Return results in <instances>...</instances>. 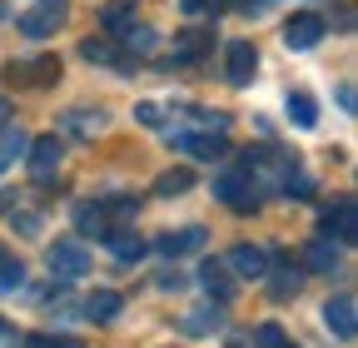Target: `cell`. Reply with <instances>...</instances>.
I'll return each mask as SVG.
<instances>
[{
	"label": "cell",
	"instance_id": "6da1fadb",
	"mask_svg": "<svg viewBox=\"0 0 358 348\" xmlns=\"http://www.w3.org/2000/svg\"><path fill=\"white\" fill-rule=\"evenodd\" d=\"M65 15H70V0H35V6H30L15 25H20V35L45 40V35H55V30L65 25Z\"/></svg>",
	"mask_w": 358,
	"mask_h": 348
},
{
	"label": "cell",
	"instance_id": "7a4b0ae2",
	"mask_svg": "<svg viewBox=\"0 0 358 348\" xmlns=\"http://www.w3.org/2000/svg\"><path fill=\"white\" fill-rule=\"evenodd\" d=\"M254 184V174L239 164V169H224L219 180H214V199H224V204H234V209H254L259 204V194L249 189Z\"/></svg>",
	"mask_w": 358,
	"mask_h": 348
},
{
	"label": "cell",
	"instance_id": "3957f363",
	"mask_svg": "<svg viewBox=\"0 0 358 348\" xmlns=\"http://www.w3.org/2000/svg\"><path fill=\"white\" fill-rule=\"evenodd\" d=\"M45 259H50V274H55V279H85V274H90V254H85L75 239H55Z\"/></svg>",
	"mask_w": 358,
	"mask_h": 348
},
{
	"label": "cell",
	"instance_id": "277c9868",
	"mask_svg": "<svg viewBox=\"0 0 358 348\" xmlns=\"http://www.w3.org/2000/svg\"><path fill=\"white\" fill-rule=\"evenodd\" d=\"M324 324H329V333H334L338 343H348V338L358 333V303H353V293H334V298L324 303Z\"/></svg>",
	"mask_w": 358,
	"mask_h": 348
},
{
	"label": "cell",
	"instance_id": "5b68a950",
	"mask_svg": "<svg viewBox=\"0 0 358 348\" xmlns=\"http://www.w3.org/2000/svg\"><path fill=\"white\" fill-rule=\"evenodd\" d=\"M164 140L179 145V150H189V154H199V159H214V154L229 150V145H224V135H214V129H169Z\"/></svg>",
	"mask_w": 358,
	"mask_h": 348
},
{
	"label": "cell",
	"instance_id": "8992f818",
	"mask_svg": "<svg viewBox=\"0 0 358 348\" xmlns=\"http://www.w3.org/2000/svg\"><path fill=\"white\" fill-rule=\"evenodd\" d=\"M30 174H35V184H50L55 180V169H60V140L55 135H40V140H30Z\"/></svg>",
	"mask_w": 358,
	"mask_h": 348
},
{
	"label": "cell",
	"instance_id": "52a82bcc",
	"mask_svg": "<svg viewBox=\"0 0 358 348\" xmlns=\"http://www.w3.org/2000/svg\"><path fill=\"white\" fill-rule=\"evenodd\" d=\"M224 269L239 274V279H264V274H268V249H259V244H234L229 259H224Z\"/></svg>",
	"mask_w": 358,
	"mask_h": 348
},
{
	"label": "cell",
	"instance_id": "ba28073f",
	"mask_svg": "<svg viewBox=\"0 0 358 348\" xmlns=\"http://www.w3.org/2000/svg\"><path fill=\"white\" fill-rule=\"evenodd\" d=\"M324 234L338 239V244H353V239H358V214H353V199H348V194L324 209Z\"/></svg>",
	"mask_w": 358,
	"mask_h": 348
},
{
	"label": "cell",
	"instance_id": "9c48e42d",
	"mask_svg": "<svg viewBox=\"0 0 358 348\" xmlns=\"http://www.w3.org/2000/svg\"><path fill=\"white\" fill-rule=\"evenodd\" d=\"M254 70H259V50L249 40H234V45L224 50V75H229V85H249Z\"/></svg>",
	"mask_w": 358,
	"mask_h": 348
},
{
	"label": "cell",
	"instance_id": "30bf717a",
	"mask_svg": "<svg viewBox=\"0 0 358 348\" xmlns=\"http://www.w3.org/2000/svg\"><path fill=\"white\" fill-rule=\"evenodd\" d=\"M338 259H343V244H338V239H329V234H319V239H308V244H303V264H308L313 274L338 269Z\"/></svg>",
	"mask_w": 358,
	"mask_h": 348
},
{
	"label": "cell",
	"instance_id": "8fae6325",
	"mask_svg": "<svg viewBox=\"0 0 358 348\" xmlns=\"http://www.w3.org/2000/svg\"><path fill=\"white\" fill-rule=\"evenodd\" d=\"M324 40V20L319 15H294L289 25H284V45L289 50H313Z\"/></svg>",
	"mask_w": 358,
	"mask_h": 348
},
{
	"label": "cell",
	"instance_id": "7c38bea8",
	"mask_svg": "<svg viewBox=\"0 0 358 348\" xmlns=\"http://www.w3.org/2000/svg\"><path fill=\"white\" fill-rule=\"evenodd\" d=\"M10 80H15V85H55V80H60V60H55V55H35V60L15 65Z\"/></svg>",
	"mask_w": 358,
	"mask_h": 348
},
{
	"label": "cell",
	"instance_id": "4fadbf2b",
	"mask_svg": "<svg viewBox=\"0 0 358 348\" xmlns=\"http://www.w3.org/2000/svg\"><path fill=\"white\" fill-rule=\"evenodd\" d=\"M268 293H274V298H294L299 293V269L289 264V259L284 254H268Z\"/></svg>",
	"mask_w": 358,
	"mask_h": 348
},
{
	"label": "cell",
	"instance_id": "5bb4252c",
	"mask_svg": "<svg viewBox=\"0 0 358 348\" xmlns=\"http://www.w3.org/2000/svg\"><path fill=\"white\" fill-rule=\"evenodd\" d=\"M120 309H124V293L120 289H95L85 298V319H95V324H115Z\"/></svg>",
	"mask_w": 358,
	"mask_h": 348
},
{
	"label": "cell",
	"instance_id": "9a60e30c",
	"mask_svg": "<svg viewBox=\"0 0 358 348\" xmlns=\"http://www.w3.org/2000/svg\"><path fill=\"white\" fill-rule=\"evenodd\" d=\"M209 244V234L194 224V229H179V234H159L155 239V249L164 254V259H179V254H194V249H204Z\"/></svg>",
	"mask_w": 358,
	"mask_h": 348
},
{
	"label": "cell",
	"instance_id": "2e32d148",
	"mask_svg": "<svg viewBox=\"0 0 358 348\" xmlns=\"http://www.w3.org/2000/svg\"><path fill=\"white\" fill-rule=\"evenodd\" d=\"M105 124H110V115H100V110H70V115H60V129H65V135H80V140H95Z\"/></svg>",
	"mask_w": 358,
	"mask_h": 348
},
{
	"label": "cell",
	"instance_id": "e0dca14e",
	"mask_svg": "<svg viewBox=\"0 0 358 348\" xmlns=\"http://www.w3.org/2000/svg\"><path fill=\"white\" fill-rule=\"evenodd\" d=\"M199 279H204L209 298H219V303H229V298H234V274L224 269L219 259H204V269H199Z\"/></svg>",
	"mask_w": 358,
	"mask_h": 348
},
{
	"label": "cell",
	"instance_id": "ac0fdd59",
	"mask_svg": "<svg viewBox=\"0 0 358 348\" xmlns=\"http://www.w3.org/2000/svg\"><path fill=\"white\" fill-rule=\"evenodd\" d=\"M209 50H214V35H209V30H185V35L174 40V60H179V65H194V60L209 55Z\"/></svg>",
	"mask_w": 358,
	"mask_h": 348
},
{
	"label": "cell",
	"instance_id": "d6986e66",
	"mask_svg": "<svg viewBox=\"0 0 358 348\" xmlns=\"http://www.w3.org/2000/svg\"><path fill=\"white\" fill-rule=\"evenodd\" d=\"M100 20H105L110 35H129L134 30V6H129V0H110V6L100 10Z\"/></svg>",
	"mask_w": 358,
	"mask_h": 348
},
{
	"label": "cell",
	"instance_id": "ffe728a7",
	"mask_svg": "<svg viewBox=\"0 0 358 348\" xmlns=\"http://www.w3.org/2000/svg\"><path fill=\"white\" fill-rule=\"evenodd\" d=\"M25 150H30V140L20 135L15 124H6V129H0V174H6V169H10V164H15Z\"/></svg>",
	"mask_w": 358,
	"mask_h": 348
},
{
	"label": "cell",
	"instance_id": "44dd1931",
	"mask_svg": "<svg viewBox=\"0 0 358 348\" xmlns=\"http://www.w3.org/2000/svg\"><path fill=\"white\" fill-rule=\"evenodd\" d=\"M105 244H110V254L120 259V264H134V259H145V239H140V234H110Z\"/></svg>",
	"mask_w": 358,
	"mask_h": 348
},
{
	"label": "cell",
	"instance_id": "7402d4cb",
	"mask_svg": "<svg viewBox=\"0 0 358 348\" xmlns=\"http://www.w3.org/2000/svg\"><path fill=\"white\" fill-rule=\"evenodd\" d=\"M289 119L303 124V129H313V124H319V105H313L303 90H294V95H289Z\"/></svg>",
	"mask_w": 358,
	"mask_h": 348
},
{
	"label": "cell",
	"instance_id": "603a6c76",
	"mask_svg": "<svg viewBox=\"0 0 358 348\" xmlns=\"http://www.w3.org/2000/svg\"><path fill=\"white\" fill-rule=\"evenodd\" d=\"M75 224H80L85 234H105V209H100V204H90V199L75 204Z\"/></svg>",
	"mask_w": 358,
	"mask_h": 348
},
{
	"label": "cell",
	"instance_id": "cb8c5ba5",
	"mask_svg": "<svg viewBox=\"0 0 358 348\" xmlns=\"http://www.w3.org/2000/svg\"><path fill=\"white\" fill-rule=\"evenodd\" d=\"M254 348H299V343H294L279 324H259V328H254Z\"/></svg>",
	"mask_w": 358,
	"mask_h": 348
},
{
	"label": "cell",
	"instance_id": "d4e9b609",
	"mask_svg": "<svg viewBox=\"0 0 358 348\" xmlns=\"http://www.w3.org/2000/svg\"><path fill=\"white\" fill-rule=\"evenodd\" d=\"M189 184H194V174H189V169H164V174H159V184H155V194H185Z\"/></svg>",
	"mask_w": 358,
	"mask_h": 348
},
{
	"label": "cell",
	"instance_id": "484cf974",
	"mask_svg": "<svg viewBox=\"0 0 358 348\" xmlns=\"http://www.w3.org/2000/svg\"><path fill=\"white\" fill-rule=\"evenodd\" d=\"M100 209L115 214V219H134V214H140V199H134V194H115V199H105Z\"/></svg>",
	"mask_w": 358,
	"mask_h": 348
},
{
	"label": "cell",
	"instance_id": "4316f807",
	"mask_svg": "<svg viewBox=\"0 0 358 348\" xmlns=\"http://www.w3.org/2000/svg\"><path fill=\"white\" fill-rule=\"evenodd\" d=\"M284 189H289L294 199H313V180H308V174H299L294 164L284 169Z\"/></svg>",
	"mask_w": 358,
	"mask_h": 348
},
{
	"label": "cell",
	"instance_id": "83f0119b",
	"mask_svg": "<svg viewBox=\"0 0 358 348\" xmlns=\"http://www.w3.org/2000/svg\"><path fill=\"white\" fill-rule=\"evenodd\" d=\"M25 284V269H20V259H6L0 264V293H15Z\"/></svg>",
	"mask_w": 358,
	"mask_h": 348
},
{
	"label": "cell",
	"instance_id": "f1b7e54d",
	"mask_svg": "<svg viewBox=\"0 0 358 348\" xmlns=\"http://www.w3.org/2000/svg\"><path fill=\"white\" fill-rule=\"evenodd\" d=\"M179 328H185L189 338H204V333H214V309H199V314H189V319L179 324Z\"/></svg>",
	"mask_w": 358,
	"mask_h": 348
},
{
	"label": "cell",
	"instance_id": "f546056e",
	"mask_svg": "<svg viewBox=\"0 0 358 348\" xmlns=\"http://www.w3.org/2000/svg\"><path fill=\"white\" fill-rule=\"evenodd\" d=\"M80 55L90 65H110V45H105V40H80Z\"/></svg>",
	"mask_w": 358,
	"mask_h": 348
},
{
	"label": "cell",
	"instance_id": "4dcf8cb0",
	"mask_svg": "<svg viewBox=\"0 0 358 348\" xmlns=\"http://www.w3.org/2000/svg\"><path fill=\"white\" fill-rule=\"evenodd\" d=\"M124 45H129V50H155V30H150V25H134V30L124 35Z\"/></svg>",
	"mask_w": 358,
	"mask_h": 348
},
{
	"label": "cell",
	"instance_id": "1f68e13d",
	"mask_svg": "<svg viewBox=\"0 0 358 348\" xmlns=\"http://www.w3.org/2000/svg\"><path fill=\"white\" fill-rule=\"evenodd\" d=\"M25 348H80L75 338H45V333H35V338H25Z\"/></svg>",
	"mask_w": 358,
	"mask_h": 348
},
{
	"label": "cell",
	"instance_id": "d6a6232c",
	"mask_svg": "<svg viewBox=\"0 0 358 348\" xmlns=\"http://www.w3.org/2000/svg\"><path fill=\"white\" fill-rule=\"evenodd\" d=\"M134 119H140V124H159L164 115H159V105H140V110H134Z\"/></svg>",
	"mask_w": 358,
	"mask_h": 348
},
{
	"label": "cell",
	"instance_id": "836d02e7",
	"mask_svg": "<svg viewBox=\"0 0 358 348\" xmlns=\"http://www.w3.org/2000/svg\"><path fill=\"white\" fill-rule=\"evenodd\" d=\"M10 219L20 224V234H40V219H35V214H10Z\"/></svg>",
	"mask_w": 358,
	"mask_h": 348
},
{
	"label": "cell",
	"instance_id": "e575fe53",
	"mask_svg": "<svg viewBox=\"0 0 358 348\" xmlns=\"http://www.w3.org/2000/svg\"><path fill=\"white\" fill-rule=\"evenodd\" d=\"M214 6V0H179V10H185V15H204Z\"/></svg>",
	"mask_w": 358,
	"mask_h": 348
},
{
	"label": "cell",
	"instance_id": "d590c367",
	"mask_svg": "<svg viewBox=\"0 0 358 348\" xmlns=\"http://www.w3.org/2000/svg\"><path fill=\"white\" fill-rule=\"evenodd\" d=\"M6 124H15V105H10V100H0V129H6Z\"/></svg>",
	"mask_w": 358,
	"mask_h": 348
},
{
	"label": "cell",
	"instance_id": "8d00e7d4",
	"mask_svg": "<svg viewBox=\"0 0 358 348\" xmlns=\"http://www.w3.org/2000/svg\"><path fill=\"white\" fill-rule=\"evenodd\" d=\"M229 348H254V343L249 338H229Z\"/></svg>",
	"mask_w": 358,
	"mask_h": 348
},
{
	"label": "cell",
	"instance_id": "74e56055",
	"mask_svg": "<svg viewBox=\"0 0 358 348\" xmlns=\"http://www.w3.org/2000/svg\"><path fill=\"white\" fill-rule=\"evenodd\" d=\"M6 259H10V249H6V244H0V264H6Z\"/></svg>",
	"mask_w": 358,
	"mask_h": 348
},
{
	"label": "cell",
	"instance_id": "f35d334b",
	"mask_svg": "<svg viewBox=\"0 0 358 348\" xmlns=\"http://www.w3.org/2000/svg\"><path fill=\"white\" fill-rule=\"evenodd\" d=\"M0 333H10V328H6V319H0Z\"/></svg>",
	"mask_w": 358,
	"mask_h": 348
},
{
	"label": "cell",
	"instance_id": "ab89813d",
	"mask_svg": "<svg viewBox=\"0 0 358 348\" xmlns=\"http://www.w3.org/2000/svg\"><path fill=\"white\" fill-rule=\"evenodd\" d=\"M0 15H6V6H0Z\"/></svg>",
	"mask_w": 358,
	"mask_h": 348
}]
</instances>
